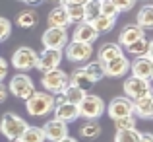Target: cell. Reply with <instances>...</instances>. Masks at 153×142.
<instances>
[{
    "instance_id": "cell-1",
    "label": "cell",
    "mask_w": 153,
    "mask_h": 142,
    "mask_svg": "<svg viewBox=\"0 0 153 142\" xmlns=\"http://www.w3.org/2000/svg\"><path fill=\"white\" fill-rule=\"evenodd\" d=\"M25 109L31 117H47L54 109V95L47 94V92H37L25 99Z\"/></svg>"
},
{
    "instance_id": "cell-2",
    "label": "cell",
    "mask_w": 153,
    "mask_h": 142,
    "mask_svg": "<svg viewBox=\"0 0 153 142\" xmlns=\"http://www.w3.org/2000/svg\"><path fill=\"white\" fill-rule=\"evenodd\" d=\"M25 128H27V121L23 119V117L16 115V113H12V111L4 113L2 119H0V132L10 142L19 140V136L23 134Z\"/></svg>"
},
{
    "instance_id": "cell-3",
    "label": "cell",
    "mask_w": 153,
    "mask_h": 142,
    "mask_svg": "<svg viewBox=\"0 0 153 142\" xmlns=\"http://www.w3.org/2000/svg\"><path fill=\"white\" fill-rule=\"evenodd\" d=\"M105 101L101 99L99 95L95 94H85L83 99L78 103V111H79V117L87 121H97L99 117L105 115Z\"/></svg>"
},
{
    "instance_id": "cell-4",
    "label": "cell",
    "mask_w": 153,
    "mask_h": 142,
    "mask_svg": "<svg viewBox=\"0 0 153 142\" xmlns=\"http://www.w3.org/2000/svg\"><path fill=\"white\" fill-rule=\"evenodd\" d=\"M37 59H39V55H37L35 49H31L27 45H22V47H18L14 53H12L10 62L18 72H29V70H33V68L37 66Z\"/></svg>"
},
{
    "instance_id": "cell-5",
    "label": "cell",
    "mask_w": 153,
    "mask_h": 142,
    "mask_svg": "<svg viewBox=\"0 0 153 142\" xmlns=\"http://www.w3.org/2000/svg\"><path fill=\"white\" fill-rule=\"evenodd\" d=\"M8 92H10L14 97L25 101L27 97L35 92V84H33V80H31L27 74L19 72V74H14V76H12L10 84H8Z\"/></svg>"
},
{
    "instance_id": "cell-6",
    "label": "cell",
    "mask_w": 153,
    "mask_h": 142,
    "mask_svg": "<svg viewBox=\"0 0 153 142\" xmlns=\"http://www.w3.org/2000/svg\"><path fill=\"white\" fill-rule=\"evenodd\" d=\"M68 84V74L62 68H54L41 76V86L45 88L47 94H60Z\"/></svg>"
},
{
    "instance_id": "cell-7",
    "label": "cell",
    "mask_w": 153,
    "mask_h": 142,
    "mask_svg": "<svg viewBox=\"0 0 153 142\" xmlns=\"http://www.w3.org/2000/svg\"><path fill=\"white\" fill-rule=\"evenodd\" d=\"M64 56H66L70 62H78L83 64L93 56V45H87V43H78V41H68V45L62 49Z\"/></svg>"
},
{
    "instance_id": "cell-8",
    "label": "cell",
    "mask_w": 153,
    "mask_h": 142,
    "mask_svg": "<svg viewBox=\"0 0 153 142\" xmlns=\"http://www.w3.org/2000/svg\"><path fill=\"white\" fill-rule=\"evenodd\" d=\"M122 90H124V95L128 99L136 101L143 95H149L151 94V84L149 80H142V78H136V76H128L122 84Z\"/></svg>"
},
{
    "instance_id": "cell-9",
    "label": "cell",
    "mask_w": 153,
    "mask_h": 142,
    "mask_svg": "<svg viewBox=\"0 0 153 142\" xmlns=\"http://www.w3.org/2000/svg\"><path fill=\"white\" fill-rule=\"evenodd\" d=\"M37 55H39V59H37V66L35 68L41 74H45L49 70H54V68H60V62L64 59V53L60 49H43Z\"/></svg>"
},
{
    "instance_id": "cell-10",
    "label": "cell",
    "mask_w": 153,
    "mask_h": 142,
    "mask_svg": "<svg viewBox=\"0 0 153 142\" xmlns=\"http://www.w3.org/2000/svg\"><path fill=\"white\" fill-rule=\"evenodd\" d=\"M68 41H70L68 31L62 29V27H47L45 33L41 35L43 49H60L62 51L68 45Z\"/></svg>"
},
{
    "instance_id": "cell-11",
    "label": "cell",
    "mask_w": 153,
    "mask_h": 142,
    "mask_svg": "<svg viewBox=\"0 0 153 142\" xmlns=\"http://www.w3.org/2000/svg\"><path fill=\"white\" fill-rule=\"evenodd\" d=\"M105 111H107V115L111 117L112 121L120 119V117H128L134 113V103H132V99H128L126 95H116L111 99V103L105 107Z\"/></svg>"
},
{
    "instance_id": "cell-12",
    "label": "cell",
    "mask_w": 153,
    "mask_h": 142,
    "mask_svg": "<svg viewBox=\"0 0 153 142\" xmlns=\"http://www.w3.org/2000/svg\"><path fill=\"white\" fill-rule=\"evenodd\" d=\"M105 66V76H111V78H122V76L128 74V70H130V60L126 59V55H118L114 56L112 60H108V62L103 64Z\"/></svg>"
},
{
    "instance_id": "cell-13",
    "label": "cell",
    "mask_w": 153,
    "mask_h": 142,
    "mask_svg": "<svg viewBox=\"0 0 153 142\" xmlns=\"http://www.w3.org/2000/svg\"><path fill=\"white\" fill-rule=\"evenodd\" d=\"M43 128V134H45V140H51V142H58L60 138L68 136V125L64 121H58L52 117L51 121H47Z\"/></svg>"
},
{
    "instance_id": "cell-14",
    "label": "cell",
    "mask_w": 153,
    "mask_h": 142,
    "mask_svg": "<svg viewBox=\"0 0 153 142\" xmlns=\"http://www.w3.org/2000/svg\"><path fill=\"white\" fill-rule=\"evenodd\" d=\"M130 72L132 76L142 80H151L153 76V60L149 56H138L130 62Z\"/></svg>"
},
{
    "instance_id": "cell-15",
    "label": "cell",
    "mask_w": 153,
    "mask_h": 142,
    "mask_svg": "<svg viewBox=\"0 0 153 142\" xmlns=\"http://www.w3.org/2000/svg\"><path fill=\"white\" fill-rule=\"evenodd\" d=\"M142 37H146V29H142V27L136 26V23H128V26H124V29L120 31L118 43H116V45L118 47H128V45L136 43Z\"/></svg>"
},
{
    "instance_id": "cell-16",
    "label": "cell",
    "mask_w": 153,
    "mask_h": 142,
    "mask_svg": "<svg viewBox=\"0 0 153 142\" xmlns=\"http://www.w3.org/2000/svg\"><path fill=\"white\" fill-rule=\"evenodd\" d=\"M99 39V33L93 29V26L87 22H82L76 26L74 35H72V41H78V43H87V45H93L95 41Z\"/></svg>"
},
{
    "instance_id": "cell-17",
    "label": "cell",
    "mask_w": 153,
    "mask_h": 142,
    "mask_svg": "<svg viewBox=\"0 0 153 142\" xmlns=\"http://www.w3.org/2000/svg\"><path fill=\"white\" fill-rule=\"evenodd\" d=\"M54 119L58 121H64V123H72V121L79 119V111H78V105L74 103H68V101H62V103H54Z\"/></svg>"
},
{
    "instance_id": "cell-18",
    "label": "cell",
    "mask_w": 153,
    "mask_h": 142,
    "mask_svg": "<svg viewBox=\"0 0 153 142\" xmlns=\"http://www.w3.org/2000/svg\"><path fill=\"white\" fill-rule=\"evenodd\" d=\"M132 103H134V113H132V115H134L136 119L140 117V119L147 121V119L153 117V97H151V94L140 97V99L132 101Z\"/></svg>"
},
{
    "instance_id": "cell-19",
    "label": "cell",
    "mask_w": 153,
    "mask_h": 142,
    "mask_svg": "<svg viewBox=\"0 0 153 142\" xmlns=\"http://www.w3.org/2000/svg\"><path fill=\"white\" fill-rule=\"evenodd\" d=\"M126 51H128V55H132L134 59H138V56H149V59L153 60V41L147 39V37H142L136 43L128 45Z\"/></svg>"
},
{
    "instance_id": "cell-20",
    "label": "cell",
    "mask_w": 153,
    "mask_h": 142,
    "mask_svg": "<svg viewBox=\"0 0 153 142\" xmlns=\"http://www.w3.org/2000/svg\"><path fill=\"white\" fill-rule=\"evenodd\" d=\"M68 84H72V86H76V88H79V90H83L85 94L95 86V82L85 74V72H83L82 66L76 68L74 72H70V74H68Z\"/></svg>"
},
{
    "instance_id": "cell-21",
    "label": "cell",
    "mask_w": 153,
    "mask_h": 142,
    "mask_svg": "<svg viewBox=\"0 0 153 142\" xmlns=\"http://www.w3.org/2000/svg\"><path fill=\"white\" fill-rule=\"evenodd\" d=\"M47 23H49V27H62V29H66V27L70 26V22H68V14H66V8H64L62 4L54 6L49 12V16H47Z\"/></svg>"
},
{
    "instance_id": "cell-22",
    "label": "cell",
    "mask_w": 153,
    "mask_h": 142,
    "mask_svg": "<svg viewBox=\"0 0 153 142\" xmlns=\"http://www.w3.org/2000/svg\"><path fill=\"white\" fill-rule=\"evenodd\" d=\"M16 23H18V27H22V29H31V27H35L39 23V14L33 8L22 10L18 14V18H16Z\"/></svg>"
},
{
    "instance_id": "cell-23",
    "label": "cell",
    "mask_w": 153,
    "mask_h": 142,
    "mask_svg": "<svg viewBox=\"0 0 153 142\" xmlns=\"http://www.w3.org/2000/svg\"><path fill=\"white\" fill-rule=\"evenodd\" d=\"M136 26H140L142 29H151L153 27V4H143L138 10Z\"/></svg>"
},
{
    "instance_id": "cell-24",
    "label": "cell",
    "mask_w": 153,
    "mask_h": 142,
    "mask_svg": "<svg viewBox=\"0 0 153 142\" xmlns=\"http://www.w3.org/2000/svg\"><path fill=\"white\" fill-rule=\"evenodd\" d=\"M122 55V47H118L116 43H103L101 47H99L97 51V56H99V62H108V60H112L114 56Z\"/></svg>"
},
{
    "instance_id": "cell-25",
    "label": "cell",
    "mask_w": 153,
    "mask_h": 142,
    "mask_svg": "<svg viewBox=\"0 0 153 142\" xmlns=\"http://www.w3.org/2000/svg\"><path fill=\"white\" fill-rule=\"evenodd\" d=\"M82 68L93 82H99V80L105 78V66H103V62H99V60H87V62H83Z\"/></svg>"
},
{
    "instance_id": "cell-26",
    "label": "cell",
    "mask_w": 153,
    "mask_h": 142,
    "mask_svg": "<svg viewBox=\"0 0 153 142\" xmlns=\"http://www.w3.org/2000/svg\"><path fill=\"white\" fill-rule=\"evenodd\" d=\"M101 132H103V128H101V123H99V121H85V123L79 127V134L87 140L99 138Z\"/></svg>"
},
{
    "instance_id": "cell-27",
    "label": "cell",
    "mask_w": 153,
    "mask_h": 142,
    "mask_svg": "<svg viewBox=\"0 0 153 142\" xmlns=\"http://www.w3.org/2000/svg\"><path fill=\"white\" fill-rule=\"evenodd\" d=\"M60 95L64 97V101H68V103H74V105H78L79 101L83 99L85 92H83V90H79V88H76V86H72V84H66V88H64V90L60 92Z\"/></svg>"
},
{
    "instance_id": "cell-28",
    "label": "cell",
    "mask_w": 153,
    "mask_h": 142,
    "mask_svg": "<svg viewBox=\"0 0 153 142\" xmlns=\"http://www.w3.org/2000/svg\"><path fill=\"white\" fill-rule=\"evenodd\" d=\"M19 142H45L43 128L35 127V125H27V128L23 131V134L19 136Z\"/></svg>"
},
{
    "instance_id": "cell-29",
    "label": "cell",
    "mask_w": 153,
    "mask_h": 142,
    "mask_svg": "<svg viewBox=\"0 0 153 142\" xmlns=\"http://www.w3.org/2000/svg\"><path fill=\"white\" fill-rule=\"evenodd\" d=\"M116 23V18H107V16H97V18L91 22V26H93V29L97 31L99 35L101 33H107V31H111L112 27H114Z\"/></svg>"
},
{
    "instance_id": "cell-30",
    "label": "cell",
    "mask_w": 153,
    "mask_h": 142,
    "mask_svg": "<svg viewBox=\"0 0 153 142\" xmlns=\"http://www.w3.org/2000/svg\"><path fill=\"white\" fill-rule=\"evenodd\" d=\"M97 16H101V10H99V0H87L83 4V22L91 23Z\"/></svg>"
},
{
    "instance_id": "cell-31",
    "label": "cell",
    "mask_w": 153,
    "mask_h": 142,
    "mask_svg": "<svg viewBox=\"0 0 153 142\" xmlns=\"http://www.w3.org/2000/svg\"><path fill=\"white\" fill-rule=\"evenodd\" d=\"M140 134L142 132L138 128H130V131H116L114 142H140Z\"/></svg>"
},
{
    "instance_id": "cell-32",
    "label": "cell",
    "mask_w": 153,
    "mask_h": 142,
    "mask_svg": "<svg viewBox=\"0 0 153 142\" xmlns=\"http://www.w3.org/2000/svg\"><path fill=\"white\" fill-rule=\"evenodd\" d=\"M64 6V4H62ZM66 8V14H68V22L78 26V23L83 22V6H64Z\"/></svg>"
},
{
    "instance_id": "cell-33",
    "label": "cell",
    "mask_w": 153,
    "mask_h": 142,
    "mask_svg": "<svg viewBox=\"0 0 153 142\" xmlns=\"http://www.w3.org/2000/svg\"><path fill=\"white\" fill-rule=\"evenodd\" d=\"M136 117L134 115H128V117H120V119L114 121V127L116 131H130V128H136Z\"/></svg>"
},
{
    "instance_id": "cell-34",
    "label": "cell",
    "mask_w": 153,
    "mask_h": 142,
    "mask_svg": "<svg viewBox=\"0 0 153 142\" xmlns=\"http://www.w3.org/2000/svg\"><path fill=\"white\" fill-rule=\"evenodd\" d=\"M99 10H101V16H107V18H118L120 14L111 0H99Z\"/></svg>"
},
{
    "instance_id": "cell-35",
    "label": "cell",
    "mask_w": 153,
    "mask_h": 142,
    "mask_svg": "<svg viewBox=\"0 0 153 142\" xmlns=\"http://www.w3.org/2000/svg\"><path fill=\"white\" fill-rule=\"evenodd\" d=\"M10 35H12V22L4 16H0V43L10 39Z\"/></svg>"
},
{
    "instance_id": "cell-36",
    "label": "cell",
    "mask_w": 153,
    "mask_h": 142,
    "mask_svg": "<svg viewBox=\"0 0 153 142\" xmlns=\"http://www.w3.org/2000/svg\"><path fill=\"white\" fill-rule=\"evenodd\" d=\"M112 4H114V8L118 12H130L132 8L136 6V2H138V0H111Z\"/></svg>"
},
{
    "instance_id": "cell-37",
    "label": "cell",
    "mask_w": 153,
    "mask_h": 142,
    "mask_svg": "<svg viewBox=\"0 0 153 142\" xmlns=\"http://www.w3.org/2000/svg\"><path fill=\"white\" fill-rule=\"evenodd\" d=\"M8 72H10V62H8L6 59H2V56H0V82H2V80L8 76Z\"/></svg>"
},
{
    "instance_id": "cell-38",
    "label": "cell",
    "mask_w": 153,
    "mask_h": 142,
    "mask_svg": "<svg viewBox=\"0 0 153 142\" xmlns=\"http://www.w3.org/2000/svg\"><path fill=\"white\" fill-rule=\"evenodd\" d=\"M8 95H10V92H8V86L0 82V103H4V101L8 99Z\"/></svg>"
},
{
    "instance_id": "cell-39",
    "label": "cell",
    "mask_w": 153,
    "mask_h": 142,
    "mask_svg": "<svg viewBox=\"0 0 153 142\" xmlns=\"http://www.w3.org/2000/svg\"><path fill=\"white\" fill-rule=\"evenodd\" d=\"M87 0H62L64 6H83Z\"/></svg>"
},
{
    "instance_id": "cell-40",
    "label": "cell",
    "mask_w": 153,
    "mask_h": 142,
    "mask_svg": "<svg viewBox=\"0 0 153 142\" xmlns=\"http://www.w3.org/2000/svg\"><path fill=\"white\" fill-rule=\"evenodd\" d=\"M140 142H153L151 132H142V134H140Z\"/></svg>"
},
{
    "instance_id": "cell-41",
    "label": "cell",
    "mask_w": 153,
    "mask_h": 142,
    "mask_svg": "<svg viewBox=\"0 0 153 142\" xmlns=\"http://www.w3.org/2000/svg\"><path fill=\"white\" fill-rule=\"evenodd\" d=\"M23 2H25L29 8H35V6H41V4H43V0H23Z\"/></svg>"
},
{
    "instance_id": "cell-42",
    "label": "cell",
    "mask_w": 153,
    "mask_h": 142,
    "mask_svg": "<svg viewBox=\"0 0 153 142\" xmlns=\"http://www.w3.org/2000/svg\"><path fill=\"white\" fill-rule=\"evenodd\" d=\"M58 142H78V140H76L74 136H70V134H68V136H64V138H60Z\"/></svg>"
},
{
    "instance_id": "cell-43",
    "label": "cell",
    "mask_w": 153,
    "mask_h": 142,
    "mask_svg": "<svg viewBox=\"0 0 153 142\" xmlns=\"http://www.w3.org/2000/svg\"><path fill=\"white\" fill-rule=\"evenodd\" d=\"M51 2H54V4H62V0H51Z\"/></svg>"
},
{
    "instance_id": "cell-44",
    "label": "cell",
    "mask_w": 153,
    "mask_h": 142,
    "mask_svg": "<svg viewBox=\"0 0 153 142\" xmlns=\"http://www.w3.org/2000/svg\"><path fill=\"white\" fill-rule=\"evenodd\" d=\"M14 142H19V140H14Z\"/></svg>"
},
{
    "instance_id": "cell-45",
    "label": "cell",
    "mask_w": 153,
    "mask_h": 142,
    "mask_svg": "<svg viewBox=\"0 0 153 142\" xmlns=\"http://www.w3.org/2000/svg\"><path fill=\"white\" fill-rule=\"evenodd\" d=\"M22 2H23V0H22Z\"/></svg>"
}]
</instances>
